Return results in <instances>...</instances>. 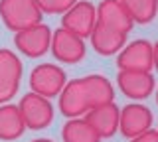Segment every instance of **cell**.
Wrapping results in <instances>:
<instances>
[{
    "mask_svg": "<svg viewBox=\"0 0 158 142\" xmlns=\"http://www.w3.org/2000/svg\"><path fill=\"white\" fill-rule=\"evenodd\" d=\"M42 14L36 0H0V18L14 34L40 24Z\"/></svg>",
    "mask_w": 158,
    "mask_h": 142,
    "instance_id": "obj_1",
    "label": "cell"
},
{
    "mask_svg": "<svg viewBox=\"0 0 158 142\" xmlns=\"http://www.w3.org/2000/svg\"><path fill=\"white\" fill-rule=\"evenodd\" d=\"M24 124L30 130H44L53 122V105L38 93H26L18 103Z\"/></svg>",
    "mask_w": 158,
    "mask_h": 142,
    "instance_id": "obj_2",
    "label": "cell"
},
{
    "mask_svg": "<svg viewBox=\"0 0 158 142\" xmlns=\"http://www.w3.org/2000/svg\"><path fill=\"white\" fill-rule=\"evenodd\" d=\"M65 83H67L65 71L61 67L53 65V63H40L30 73V89H32V93H38L46 99L57 97L61 89L65 87Z\"/></svg>",
    "mask_w": 158,
    "mask_h": 142,
    "instance_id": "obj_3",
    "label": "cell"
},
{
    "mask_svg": "<svg viewBox=\"0 0 158 142\" xmlns=\"http://www.w3.org/2000/svg\"><path fill=\"white\" fill-rule=\"evenodd\" d=\"M52 55L57 61L67 63V65H75V63L85 59V40L75 36L73 32L65 28H57L52 32V43H49Z\"/></svg>",
    "mask_w": 158,
    "mask_h": 142,
    "instance_id": "obj_4",
    "label": "cell"
},
{
    "mask_svg": "<svg viewBox=\"0 0 158 142\" xmlns=\"http://www.w3.org/2000/svg\"><path fill=\"white\" fill-rule=\"evenodd\" d=\"M52 43V28L48 24H36L32 28H26L22 32L14 34V46L16 50L26 57H42L46 55Z\"/></svg>",
    "mask_w": 158,
    "mask_h": 142,
    "instance_id": "obj_5",
    "label": "cell"
},
{
    "mask_svg": "<svg viewBox=\"0 0 158 142\" xmlns=\"http://www.w3.org/2000/svg\"><path fill=\"white\" fill-rule=\"evenodd\" d=\"M22 61L12 50H0V105L10 103L16 97L22 81Z\"/></svg>",
    "mask_w": 158,
    "mask_h": 142,
    "instance_id": "obj_6",
    "label": "cell"
},
{
    "mask_svg": "<svg viewBox=\"0 0 158 142\" xmlns=\"http://www.w3.org/2000/svg\"><path fill=\"white\" fill-rule=\"evenodd\" d=\"M117 67L121 71H152V43L144 38L125 43V47L117 53Z\"/></svg>",
    "mask_w": 158,
    "mask_h": 142,
    "instance_id": "obj_7",
    "label": "cell"
},
{
    "mask_svg": "<svg viewBox=\"0 0 158 142\" xmlns=\"http://www.w3.org/2000/svg\"><path fill=\"white\" fill-rule=\"evenodd\" d=\"M97 24V6L89 0H77L61 16V28L73 32L79 38H89Z\"/></svg>",
    "mask_w": 158,
    "mask_h": 142,
    "instance_id": "obj_8",
    "label": "cell"
},
{
    "mask_svg": "<svg viewBox=\"0 0 158 142\" xmlns=\"http://www.w3.org/2000/svg\"><path fill=\"white\" fill-rule=\"evenodd\" d=\"M152 111L142 103H128L121 109L118 115V132L125 138H135V136L146 132L152 126Z\"/></svg>",
    "mask_w": 158,
    "mask_h": 142,
    "instance_id": "obj_9",
    "label": "cell"
},
{
    "mask_svg": "<svg viewBox=\"0 0 158 142\" xmlns=\"http://www.w3.org/2000/svg\"><path fill=\"white\" fill-rule=\"evenodd\" d=\"M57 97H59L57 107H59V111H61V115L65 116V119H77V116H83L91 111L83 79L67 81L65 87L61 89V93H59Z\"/></svg>",
    "mask_w": 158,
    "mask_h": 142,
    "instance_id": "obj_10",
    "label": "cell"
},
{
    "mask_svg": "<svg viewBox=\"0 0 158 142\" xmlns=\"http://www.w3.org/2000/svg\"><path fill=\"white\" fill-rule=\"evenodd\" d=\"M117 87L125 97L132 101H144L152 95L156 87L154 75L150 71H118Z\"/></svg>",
    "mask_w": 158,
    "mask_h": 142,
    "instance_id": "obj_11",
    "label": "cell"
},
{
    "mask_svg": "<svg viewBox=\"0 0 158 142\" xmlns=\"http://www.w3.org/2000/svg\"><path fill=\"white\" fill-rule=\"evenodd\" d=\"M97 22L107 26V28H111V30H115V32L125 34V36L135 26V20L131 18V14L127 12V8L118 0H101L99 2Z\"/></svg>",
    "mask_w": 158,
    "mask_h": 142,
    "instance_id": "obj_12",
    "label": "cell"
},
{
    "mask_svg": "<svg viewBox=\"0 0 158 142\" xmlns=\"http://www.w3.org/2000/svg\"><path fill=\"white\" fill-rule=\"evenodd\" d=\"M118 115H121V109L113 101V103H107V105L91 109L85 115V120L95 128V132L101 138H111L118 130Z\"/></svg>",
    "mask_w": 158,
    "mask_h": 142,
    "instance_id": "obj_13",
    "label": "cell"
},
{
    "mask_svg": "<svg viewBox=\"0 0 158 142\" xmlns=\"http://www.w3.org/2000/svg\"><path fill=\"white\" fill-rule=\"evenodd\" d=\"M89 40H91L93 50H95L99 55L109 57V55H117V53L125 47L127 36L97 22L95 28H93V32H91V36H89Z\"/></svg>",
    "mask_w": 158,
    "mask_h": 142,
    "instance_id": "obj_14",
    "label": "cell"
},
{
    "mask_svg": "<svg viewBox=\"0 0 158 142\" xmlns=\"http://www.w3.org/2000/svg\"><path fill=\"white\" fill-rule=\"evenodd\" d=\"M81 79H83V85H85V93H87L91 109L115 101V87H113V83L105 75L93 73V75H85Z\"/></svg>",
    "mask_w": 158,
    "mask_h": 142,
    "instance_id": "obj_15",
    "label": "cell"
},
{
    "mask_svg": "<svg viewBox=\"0 0 158 142\" xmlns=\"http://www.w3.org/2000/svg\"><path fill=\"white\" fill-rule=\"evenodd\" d=\"M24 130H26V124H24L18 105H12V103L0 105V140L12 142L20 138Z\"/></svg>",
    "mask_w": 158,
    "mask_h": 142,
    "instance_id": "obj_16",
    "label": "cell"
},
{
    "mask_svg": "<svg viewBox=\"0 0 158 142\" xmlns=\"http://www.w3.org/2000/svg\"><path fill=\"white\" fill-rule=\"evenodd\" d=\"M61 138L63 142H99L101 136L85 119L77 116V119H69L61 126Z\"/></svg>",
    "mask_w": 158,
    "mask_h": 142,
    "instance_id": "obj_17",
    "label": "cell"
},
{
    "mask_svg": "<svg viewBox=\"0 0 158 142\" xmlns=\"http://www.w3.org/2000/svg\"><path fill=\"white\" fill-rule=\"evenodd\" d=\"M118 2L127 8V12L131 14L135 24L146 26L158 14V0H118Z\"/></svg>",
    "mask_w": 158,
    "mask_h": 142,
    "instance_id": "obj_18",
    "label": "cell"
},
{
    "mask_svg": "<svg viewBox=\"0 0 158 142\" xmlns=\"http://www.w3.org/2000/svg\"><path fill=\"white\" fill-rule=\"evenodd\" d=\"M77 0H36L44 14H63L75 4Z\"/></svg>",
    "mask_w": 158,
    "mask_h": 142,
    "instance_id": "obj_19",
    "label": "cell"
},
{
    "mask_svg": "<svg viewBox=\"0 0 158 142\" xmlns=\"http://www.w3.org/2000/svg\"><path fill=\"white\" fill-rule=\"evenodd\" d=\"M131 142H158V130L148 128L146 132H142V134H138V136H135V138H131Z\"/></svg>",
    "mask_w": 158,
    "mask_h": 142,
    "instance_id": "obj_20",
    "label": "cell"
},
{
    "mask_svg": "<svg viewBox=\"0 0 158 142\" xmlns=\"http://www.w3.org/2000/svg\"><path fill=\"white\" fill-rule=\"evenodd\" d=\"M152 59H154V67H156V71H158V42L152 46Z\"/></svg>",
    "mask_w": 158,
    "mask_h": 142,
    "instance_id": "obj_21",
    "label": "cell"
},
{
    "mask_svg": "<svg viewBox=\"0 0 158 142\" xmlns=\"http://www.w3.org/2000/svg\"><path fill=\"white\" fill-rule=\"evenodd\" d=\"M30 142H53V140H49V138H34V140H30Z\"/></svg>",
    "mask_w": 158,
    "mask_h": 142,
    "instance_id": "obj_22",
    "label": "cell"
},
{
    "mask_svg": "<svg viewBox=\"0 0 158 142\" xmlns=\"http://www.w3.org/2000/svg\"><path fill=\"white\" fill-rule=\"evenodd\" d=\"M156 103H158V89H156Z\"/></svg>",
    "mask_w": 158,
    "mask_h": 142,
    "instance_id": "obj_23",
    "label": "cell"
}]
</instances>
